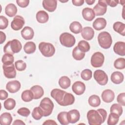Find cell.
I'll use <instances>...</instances> for the list:
<instances>
[{
	"label": "cell",
	"instance_id": "obj_1",
	"mask_svg": "<svg viewBox=\"0 0 125 125\" xmlns=\"http://www.w3.org/2000/svg\"><path fill=\"white\" fill-rule=\"evenodd\" d=\"M107 112L103 108H99L97 110H90L87 113V118L90 125H100L105 120Z\"/></svg>",
	"mask_w": 125,
	"mask_h": 125
},
{
	"label": "cell",
	"instance_id": "obj_2",
	"mask_svg": "<svg viewBox=\"0 0 125 125\" xmlns=\"http://www.w3.org/2000/svg\"><path fill=\"white\" fill-rule=\"evenodd\" d=\"M22 48L21 42L17 39L8 42L3 47V51L5 53L14 54L19 53Z\"/></svg>",
	"mask_w": 125,
	"mask_h": 125
},
{
	"label": "cell",
	"instance_id": "obj_3",
	"mask_svg": "<svg viewBox=\"0 0 125 125\" xmlns=\"http://www.w3.org/2000/svg\"><path fill=\"white\" fill-rule=\"evenodd\" d=\"M39 106L42 110L43 116L47 117L52 113L54 108V104L49 98L45 97L41 100Z\"/></svg>",
	"mask_w": 125,
	"mask_h": 125
},
{
	"label": "cell",
	"instance_id": "obj_4",
	"mask_svg": "<svg viewBox=\"0 0 125 125\" xmlns=\"http://www.w3.org/2000/svg\"><path fill=\"white\" fill-rule=\"evenodd\" d=\"M98 41L100 46L104 49L110 48L112 43L110 34L106 31L100 33L98 36Z\"/></svg>",
	"mask_w": 125,
	"mask_h": 125
},
{
	"label": "cell",
	"instance_id": "obj_5",
	"mask_svg": "<svg viewBox=\"0 0 125 125\" xmlns=\"http://www.w3.org/2000/svg\"><path fill=\"white\" fill-rule=\"evenodd\" d=\"M39 49L42 55L46 57H52L55 53V47L49 42H40L39 45Z\"/></svg>",
	"mask_w": 125,
	"mask_h": 125
},
{
	"label": "cell",
	"instance_id": "obj_6",
	"mask_svg": "<svg viewBox=\"0 0 125 125\" xmlns=\"http://www.w3.org/2000/svg\"><path fill=\"white\" fill-rule=\"evenodd\" d=\"M59 39L61 44L66 47H72L76 42L74 36L68 32L61 34Z\"/></svg>",
	"mask_w": 125,
	"mask_h": 125
},
{
	"label": "cell",
	"instance_id": "obj_7",
	"mask_svg": "<svg viewBox=\"0 0 125 125\" xmlns=\"http://www.w3.org/2000/svg\"><path fill=\"white\" fill-rule=\"evenodd\" d=\"M104 57L103 54L100 52L94 53L91 58V64L94 67H101L104 62Z\"/></svg>",
	"mask_w": 125,
	"mask_h": 125
},
{
	"label": "cell",
	"instance_id": "obj_8",
	"mask_svg": "<svg viewBox=\"0 0 125 125\" xmlns=\"http://www.w3.org/2000/svg\"><path fill=\"white\" fill-rule=\"evenodd\" d=\"M94 78L101 85H104L108 82V76L106 73L101 69H98L94 72Z\"/></svg>",
	"mask_w": 125,
	"mask_h": 125
},
{
	"label": "cell",
	"instance_id": "obj_9",
	"mask_svg": "<svg viewBox=\"0 0 125 125\" xmlns=\"http://www.w3.org/2000/svg\"><path fill=\"white\" fill-rule=\"evenodd\" d=\"M66 92L64 90L58 88H55L51 91L50 95L59 104L62 106V104Z\"/></svg>",
	"mask_w": 125,
	"mask_h": 125
},
{
	"label": "cell",
	"instance_id": "obj_10",
	"mask_svg": "<svg viewBox=\"0 0 125 125\" xmlns=\"http://www.w3.org/2000/svg\"><path fill=\"white\" fill-rule=\"evenodd\" d=\"M93 11L96 16H103L106 12L107 4L105 0H99L97 4L93 7Z\"/></svg>",
	"mask_w": 125,
	"mask_h": 125
},
{
	"label": "cell",
	"instance_id": "obj_11",
	"mask_svg": "<svg viewBox=\"0 0 125 125\" xmlns=\"http://www.w3.org/2000/svg\"><path fill=\"white\" fill-rule=\"evenodd\" d=\"M2 68L3 70V74L5 77L8 79H13L16 77V71L15 66L13 63L9 65L3 64Z\"/></svg>",
	"mask_w": 125,
	"mask_h": 125
},
{
	"label": "cell",
	"instance_id": "obj_12",
	"mask_svg": "<svg viewBox=\"0 0 125 125\" xmlns=\"http://www.w3.org/2000/svg\"><path fill=\"white\" fill-rule=\"evenodd\" d=\"M25 23V21L22 17L20 15L16 16L11 23V28L16 31L20 30L22 28Z\"/></svg>",
	"mask_w": 125,
	"mask_h": 125
},
{
	"label": "cell",
	"instance_id": "obj_13",
	"mask_svg": "<svg viewBox=\"0 0 125 125\" xmlns=\"http://www.w3.org/2000/svg\"><path fill=\"white\" fill-rule=\"evenodd\" d=\"M73 92L77 95L83 94L85 90V84L81 81L75 82L72 86Z\"/></svg>",
	"mask_w": 125,
	"mask_h": 125
},
{
	"label": "cell",
	"instance_id": "obj_14",
	"mask_svg": "<svg viewBox=\"0 0 125 125\" xmlns=\"http://www.w3.org/2000/svg\"><path fill=\"white\" fill-rule=\"evenodd\" d=\"M21 83L17 80L11 81L8 82L6 85V89L11 93L18 92L21 88Z\"/></svg>",
	"mask_w": 125,
	"mask_h": 125
},
{
	"label": "cell",
	"instance_id": "obj_15",
	"mask_svg": "<svg viewBox=\"0 0 125 125\" xmlns=\"http://www.w3.org/2000/svg\"><path fill=\"white\" fill-rule=\"evenodd\" d=\"M67 117L69 123L74 124L79 120L80 114L78 110L72 109L67 113Z\"/></svg>",
	"mask_w": 125,
	"mask_h": 125
},
{
	"label": "cell",
	"instance_id": "obj_16",
	"mask_svg": "<svg viewBox=\"0 0 125 125\" xmlns=\"http://www.w3.org/2000/svg\"><path fill=\"white\" fill-rule=\"evenodd\" d=\"M57 6L56 0H44L42 1V6L44 9L50 12H54Z\"/></svg>",
	"mask_w": 125,
	"mask_h": 125
},
{
	"label": "cell",
	"instance_id": "obj_17",
	"mask_svg": "<svg viewBox=\"0 0 125 125\" xmlns=\"http://www.w3.org/2000/svg\"><path fill=\"white\" fill-rule=\"evenodd\" d=\"M101 96L104 102L106 103H109L114 100L115 94L114 92L110 89H105L103 91Z\"/></svg>",
	"mask_w": 125,
	"mask_h": 125
},
{
	"label": "cell",
	"instance_id": "obj_18",
	"mask_svg": "<svg viewBox=\"0 0 125 125\" xmlns=\"http://www.w3.org/2000/svg\"><path fill=\"white\" fill-rule=\"evenodd\" d=\"M81 33L82 37L87 41L92 40L94 36V31L93 29L89 26L84 27Z\"/></svg>",
	"mask_w": 125,
	"mask_h": 125
},
{
	"label": "cell",
	"instance_id": "obj_19",
	"mask_svg": "<svg viewBox=\"0 0 125 125\" xmlns=\"http://www.w3.org/2000/svg\"><path fill=\"white\" fill-rule=\"evenodd\" d=\"M30 90L33 94L34 99H39L44 94V91L42 87L39 85L33 86Z\"/></svg>",
	"mask_w": 125,
	"mask_h": 125
},
{
	"label": "cell",
	"instance_id": "obj_20",
	"mask_svg": "<svg viewBox=\"0 0 125 125\" xmlns=\"http://www.w3.org/2000/svg\"><path fill=\"white\" fill-rule=\"evenodd\" d=\"M21 35L24 40H29L32 39L34 37V32L31 27L25 26L21 31Z\"/></svg>",
	"mask_w": 125,
	"mask_h": 125
},
{
	"label": "cell",
	"instance_id": "obj_21",
	"mask_svg": "<svg viewBox=\"0 0 125 125\" xmlns=\"http://www.w3.org/2000/svg\"><path fill=\"white\" fill-rule=\"evenodd\" d=\"M106 25V21L103 18H98L93 22V28L98 31L104 29Z\"/></svg>",
	"mask_w": 125,
	"mask_h": 125
},
{
	"label": "cell",
	"instance_id": "obj_22",
	"mask_svg": "<svg viewBox=\"0 0 125 125\" xmlns=\"http://www.w3.org/2000/svg\"><path fill=\"white\" fill-rule=\"evenodd\" d=\"M82 16L83 19L87 21H92L95 17L93 10L89 7H86L83 9Z\"/></svg>",
	"mask_w": 125,
	"mask_h": 125
},
{
	"label": "cell",
	"instance_id": "obj_23",
	"mask_svg": "<svg viewBox=\"0 0 125 125\" xmlns=\"http://www.w3.org/2000/svg\"><path fill=\"white\" fill-rule=\"evenodd\" d=\"M113 50L116 54L120 56H125V43L123 42H116L113 46Z\"/></svg>",
	"mask_w": 125,
	"mask_h": 125
},
{
	"label": "cell",
	"instance_id": "obj_24",
	"mask_svg": "<svg viewBox=\"0 0 125 125\" xmlns=\"http://www.w3.org/2000/svg\"><path fill=\"white\" fill-rule=\"evenodd\" d=\"M111 80L115 84H120L122 83L124 79L123 74L120 71H115L111 75Z\"/></svg>",
	"mask_w": 125,
	"mask_h": 125
},
{
	"label": "cell",
	"instance_id": "obj_25",
	"mask_svg": "<svg viewBox=\"0 0 125 125\" xmlns=\"http://www.w3.org/2000/svg\"><path fill=\"white\" fill-rule=\"evenodd\" d=\"M12 120V117L10 113H3L0 116V124L1 125H10Z\"/></svg>",
	"mask_w": 125,
	"mask_h": 125
},
{
	"label": "cell",
	"instance_id": "obj_26",
	"mask_svg": "<svg viewBox=\"0 0 125 125\" xmlns=\"http://www.w3.org/2000/svg\"><path fill=\"white\" fill-rule=\"evenodd\" d=\"M36 19L39 23H44L48 21L49 16L45 11L40 10L36 14Z\"/></svg>",
	"mask_w": 125,
	"mask_h": 125
},
{
	"label": "cell",
	"instance_id": "obj_27",
	"mask_svg": "<svg viewBox=\"0 0 125 125\" xmlns=\"http://www.w3.org/2000/svg\"><path fill=\"white\" fill-rule=\"evenodd\" d=\"M5 12L9 17H14L17 13V8L14 4L9 3L5 7Z\"/></svg>",
	"mask_w": 125,
	"mask_h": 125
},
{
	"label": "cell",
	"instance_id": "obj_28",
	"mask_svg": "<svg viewBox=\"0 0 125 125\" xmlns=\"http://www.w3.org/2000/svg\"><path fill=\"white\" fill-rule=\"evenodd\" d=\"M113 28L115 31L119 33L123 36H125V24L120 21L115 22L113 25Z\"/></svg>",
	"mask_w": 125,
	"mask_h": 125
},
{
	"label": "cell",
	"instance_id": "obj_29",
	"mask_svg": "<svg viewBox=\"0 0 125 125\" xmlns=\"http://www.w3.org/2000/svg\"><path fill=\"white\" fill-rule=\"evenodd\" d=\"M69 29L70 31L74 34H79L81 32L83 29L82 25L79 21H74L70 23Z\"/></svg>",
	"mask_w": 125,
	"mask_h": 125
},
{
	"label": "cell",
	"instance_id": "obj_30",
	"mask_svg": "<svg viewBox=\"0 0 125 125\" xmlns=\"http://www.w3.org/2000/svg\"><path fill=\"white\" fill-rule=\"evenodd\" d=\"M59 84L62 88L67 89L70 86V79L67 76H62L60 78L59 80Z\"/></svg>",
	"mask_w": 125,
	"mask_h": 125
},
{
	"label": "cell",
	"instance_id": "obj_31",
	"mask_svg": "<svg viewBox=\"0 0 125 125\" xmlns=\"http://www.w3.org/2000/svg\"><path fill=\"white\" fill-rule=\"evenodd\" d=\"M36 49L35 43L33 42H26L23 47L24 52L27 54L33 53Z\"/></svg>",
	"mask_w": 125,
	"mask_h": 125
},
{
	"label": "cell",
	"instance_id": "obj_32",
	"mask_svg": "<svg viewBox=\"0 0 125 125\" xmlns=\"http://www.w3.org/2000/svg\"><path fill=\"white\" fill-rule=\"evenodd\" d=\"M89 104L92 107H97L101 104V100L100 97L96 95L90 96L88 100Z\"/></svg>",
	"mask_w": 125,
	"mask_h": 125
},
{
	"label": "cell",
	"instance_id": "obj_33",
	"mask_svg": "<svg viewBox=\"0 0 125 125\" xmlns=\"http://www.w3.org/2000/svg\"><path fill=\"white\" fill-rule=\"evenodd\" d=\"M1 61L4 65H11L13 63L14 58L12 54L10 53H5L3 55L1 59Z\"/></svg>",
	"mask_w": 125,
	"mask_h": 125
},
{
	"label": "cell",
	"instance_id": "obj_34",
	"mask_svg": "<svg viewBox=\"0 0 125 125\" xmlns=\"http://www.w3.org/2000/svg\"><path fill=\"white\" fill-rule=\"evenodd\" d=\"M72 56L75 60L80 61L84 58L85 56V53L80 50L77 46L73 49Z\"/></svg>",
	"mask_w": 125,
	"mask_h": 125
},
{
	"label": "cell",
	"instance_id": "obj_35",
	"mask_svg": "<svg viewBox=\"0 0 125 125\" xmlns=\"http://www.w3.org/2000/svg\"><path fill=\"white\" fill-rule=\"evenodd\" d=\"M67 113L66 111H62L58 114L57 119L62 125H67L69 124L67 117Z\"/></svg>",
	"mask_w": 125,
	"mask_h": 125
},
{
	"label": "cell",
	"instance_id": "obj_36",
	"mask_svg": "<svg viewBox=\"0 0 125 125\" xmlns=\"http://www.w3.org/2000/svg\"><path fill=\"white\" fill-rule=\"evenodd\" d=\"M77 47L80 50L84 53L89 51L90 48L89 43L84 40L80 41L78 43Z\"/></svg>",
	"mask_w": 125,
	"mask_h": 125
},
{
	"label": "cell",
	"instance_id": "obj_37",
	"mask_svg": "<svg viewBox=\"0 0 125 125\" xmlns=\"http://www.w3.org/2000/svg\"><path fill=\"white\" fill-rule=\"evenodd\" d=\"M22 101L25 102H29L31 101L33 99V95L30 90H25L23 91L21 95Z\"/></svg>",
	"mask_w": 125,
	"mask_h": 125
},
{
	"label": "cell",
	"instance_id": "obj_38",
	"mask_svg": "<svg viewBox=\"0 0 125 125\" xmlns=\"http://www.w3.org/2000/svg\"><path fill=\"white\" fill-rule=\"evenodd\" d=\"M119 116L116 113L110 112L107 119V124L108 125H116L119 120Z\"/></svg>",
	"mask_w": 125,
	"mask_h": 125
},
{
	"label": "cell",
	"instance_id": "obj_39",
	"mask_svg": "<svg viewBox=\"0 0 125 125\" xmlns=\"http://www.w3.org/2000/svg\"><path fill=\"white\" fill-rule=\"evenodd\" d=\"M3 104L4 107L6 109L8 110H12L16 106V101L12 98H8L4 102Z\"/></svg>",
	"mask_w": 125,
	"mask_h": 125
},
{
	"label": "cell",
	"instance_id": "obj_40",
	"mask_svg": "<svg viewBox=\"0 0 125 125\" xmlns=\"http://www.w3.org/2000/svg\"><path fill=\"white\" fill-rule=\"evenodd\" d=\"M110 112L114 113L120 116L123 113V107L122 105L118 104H114L110 107Z\"/></svg>",
	"mask_w": 125,
	"mask_h": 125
},
{
	"label": "cell",
	"instance_id": "obj_41",
	"mask_svg": "<svg viewBox=\"0 0 125 125\" xmlns=\"http://www.w3.org/2000/svg\"><path fill=\"white\" fill-rule=\"evenodd\" d=\"M32 116L36 120H39L42 118L43 116V114L40 106L36 107L33 109L32 112Z\"/></svg>",
	"mask_w": 125,
	"mask_h": 125
},
{
	"label": "cell",
	"instance_id": "obj_42",
	"mask_svg": "<svg viewBox=\"0 0 125 125\" xmlns=\"http://www.w3.org/2000/svg\"><path fill=\"white\" fill-rule=\"evenodd\" d=\"M114 66L117 69H123L125 68V59L119 58L116 59L114 62Z\"/></svg>",
	"mask_w": 125,
	"mask_h": 125
},
{
	"label": "cell",
	"instance_id": "obj_43",
	"mask_svg": "<svg viewBox=\"0 0 125 125\" xmlns=\"http://www.w3.org/2000/svg\"><path fill=\"white\" fill-rule=\"evenodd\" d=\"M92 72L89 69H85L83 70L81 73V78L84 81H88L92 78Z\"/></svg>",
	"mask_w": 125,
	"mask_h": 125
},
{
	"label": "cell",
	"instance_id": "obj_44",
	"mask_svg": "<svg viewBox=\"0 0 125 125\" xmlns=\"http://www.w3.org/2000/svg\"><path fill=\"white\" fill-rule=\"evenodd\" d=\"M15 66L17 70L22 71L26 69V63L22 60H18L15 62Z\"/></svg>",
	"mask_w": 125,
	"mask_h": 125
},
{
	"label": "cell",
	"instance_id": "obj_45",
	"mask_svg": "<svg viewBox=\"0 0 125 125\" xmlns=\"http://www.w3.org/2000/svg\"><path fill=\"white\" fill-rule=\"evenodd\" d=\"M8 25V21L7 19L3 16H0V29H4L7 28Z\"/></svg>",
	"mask_w": 125,
	"mask_h": 125
},
{
	"label": "cell",
	"instance_id": "obj_46",
	"mask_svg": "<svg viewBox=\"0 0 125 125\" xmlns=\"http://www.w3.org/2000/svg\"><path fill=\"white\" fill-rule=\"evenodd\" d=\"M17 112L19 115L23 117H27L30 114V110L28 108L24 107L19 109Z\"/></svg>",
	"mask_w": 125,
	"mask_h": 125
},
{
	"label": "cell",
	"instance_id": "obj_47",
	"mask_svg": "<svg viewBox=\"0 0 125 125\" xmlns=\"http://www.w3.org/2000/svg\"><path fill=\"white\" fill-rule=\"evenodd\" d=\"M125 93H120L117 98V101L118 103L122 106L125 105Z\"/></svg>",
	"mask_w": 125,
	"mask_h": 125
},
{
	"label": "cell",
	"instance_id": "obj_48",
	"mask_svg": "<svg viewBox=\"0 0 125 125\" xmlns=\"http://www.w3.org/2000/svg\"><path fill=\"white\" fill-rule=\"evenodd\" d=\"M16 2L20 7L22 8H25L28 5L29 3V0H17Z\"/></svg>",
	"mask_w": 125,
	"mask_h": 125
},
{
	"label": "cell",
	"instance_id": "obj_49",
	"mask_svg": "<svg viewBox=\"0 0 125 125\" xmlns=\"http://www.w3.org/2000/svg\"><path fill=\"white\" fill-rule=\"evenodd\" d=\"M105 2L107 4V5H109L111 7H115L117 6V5L118 4V3L119 2V0H105Z\"/></svg>",
	"mask_w": 125,
	"mask_h": 125
},
{
	"label": "cell",
	"instance_id": "obj_50",
	"mask_svg": "<svg viewBox=\"0 0 125 125\" xmlns=\"http://www.w3.org/2000/svg\"><path fill=\"white\" fill-rule=\"evenodd\" d=\"M8 96V93L4 90H0V99L1 100H3L6 99Z\"/></svg>",
	"mask_w": 125,
	"mask_h": 125
},
{
	"label": "cell",
	"instance_id": "obj_51",
	"mask_svg": "<svg viewBox=\"0 0 125 125\" xmlns=\"http://www.w3.org/2000/svg\"><path fill=\"white\" fill-rule=\"evenodd\" d=\"M72 2L73 5L79 6L82 5L84 3V1L83 0H72Z\"/></svg>",
	"mask_w": 125,
	"mask_h": 125
},
{
	"label": "cell",
	"instance_id": "obj_52",
	"mask_svg": "<svg viewBox=\"0 0 125 125\" xmlns=\"http://www.w3.org/2000/svg\"><path fill=\"white\" fill-rule=\"evenodd\" d=\"M0 43L2 44L5 42L6 40V35L4 32L2 31H0Z\"/></svg>",
	"mask_w": 125,
	"mask_h": 125
},
{
	"label": "cell",
	"instance_id": "obj_53",
	"mask_svg": "<svg viewBox=\"0 0 125 125\" xmlns=\"http://www.w3.org/2000/svg\"><path fill=\"white\" fill-rule=\"evenodd\" d=\"M43 125H57V124L52 120H47L45 121L43 123Z\"/></svg>",
	"mask_w": 125,
	"mask_h": 125
},
{
	"label": "cell",
	"instance_id": "obj_54",
	"mask_svg": "<svg viewBox=\"0 0 125 125\" xmlns=\"http://www.w3.org/2000/svg\"><path fill=\"white\" fill-rule=\"evenodd\" d=\"M13 125H25V124L22 121H21V120H16L13 122Z\"/></svg>",
	"mask_w": 125,
	"mask_h": 125
},
{
	"label": "cell",
	"instance_id": "obj_55",
	"mask_svg": "<svg viewBox=\"0 0 125 125\" xmlns=\"http://www.w3.org/2000/svg\"><path fill=\"white\" fill-rule=\"evenodd\" d=\"M95 2V0H86L85 2L88 5H92Z\"/></svg>",
	"mask_w": 125,
	"mask_h": 125
},
{
	"label": "cell",
	"instance_id": "obj_56",
	"mask_svg": "<svg viewBox=\"0 0 125 125\" xmlns=\"http://www.w3.org/2000/svg\"><path fill=\"white\" fill-rule=\"evenodd\" d=\"M119 2H120L121 4H122V5H124V4H125V0H121V1H120Z\"/></svg>",
	"mask_w": 125,
	"mask_h": 125
},
{
	"label": "cell",
	"instance_id": "obj_57",
	"mask_svg": "<svg viewBox=\"0 0 125 125\" xmlns=\"http://www.w3.org/2000/svg\"><path fill=\"white\" fill-rule=\"evenodd\" d=\"M61 2H67L68 0H65V1H62V0H60Z\"/></svg>",
	"mask_w": 125,
	"mask_h": 125
}]
</instances>
